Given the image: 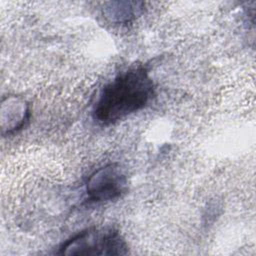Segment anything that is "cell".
Returning <instances> with one entry per match:
<instances>
[{"instance_id":"obj_1","label":"cell","mask_w":256,"mask_h":256,"mask_svg":"<svg viewBox=\"0 0 256 256\" xmlns=\"http://www.w3.org/2000/svg\"><path fill=\"white\" fill-rule=\"evenodd\" d=\"M154 96V83L148 70L137 66L120 73L101 91L93 118L110 125L144 108Z\"/></svg>"},{"instance_id":"obj_2","label":"cell","mask_w":256,"mask_h":256,"mask_svg":"<svg viewBox=\"0 0 256 256\" xmlns=\"http://www.w3.org/2000/svg\"><path fill=\"white\" fill-rule=\"evenodd\" d=\"M128 245L120 232L110 227H93L66 240L60 247L61 255H126Z\"/></svg>"},{"instance_id":"obj_3","label":"cell","mask_w":256,"mask_h":256,"mask_svg":"<svg viewBox=\"0 0 256 256\" xmlns=\"http://www.w3.org/2000/svg\"><path fill=\"white\" fill-rule=\"evenodd\" d=\"M128 186L127 175L119 163H109L95 170L87 179L86 194L93 202H107L122 197Z\"/></svg>"},{"instance_id":"obj_4","label":"cell","mask_w":256,"mask_h":256,"mask_svg":"<svg viewBox=\"0 0 256 256\" xmlns=\"http://www.w3.org/2000/svg\"><path fill=\"white\" fill-rule=\"evenodd\" d=\"M30 106L22 98L9 96L2 101L1 127L3 134H12L22 129L30 119Z\"/></svg>"},{"instance_id":"obj_5","label":"cell","mask_w":256,"mask_h":256,"mask_svg":"<svg viewBox=\"0 0 256 256\" xmlns=\"http://www.w3.org/2000/svg\"><path fill=\"white\" fill-rule=\"evenodd\" d=\"M144 3L139 1H112L104 4V17L112 23H127L141 15Z\"/></svg>"}]
</instances>
